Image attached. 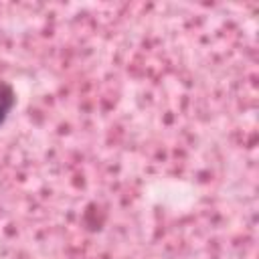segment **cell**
Segmentation results:
<instances>
[{
  "mask_svg": "<svg viewBox=\"0 0 259 259\" xmlns=\"http://www.w3.org/2000/svg\"><path fill=\"white\" fill-rule=\"evenodd\" d=\"M14 105H16V93H14L12 85L6 81H0V125L6 123Z\"/></svg>",
  "mask_w": 259,
  "mask_h": 259,
  "instance_id": "obj_1",
  "label": "cell"
}]
</instances>
